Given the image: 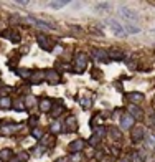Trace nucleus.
<instances>
[{"label": "nucleus", "mask_w": 155, "mask_h": 162, "mask_svg": "<svg viewBox=\"0 0 155 162\" xmlns=\"http://www.w3.org/2000/svg\"><path fill=\"white\" fill-rule=\"evenodd\" d=\"M86 65H87V56L84 53H78L76 61H74V71L83 73L84 70H86Z\"/></svg>", "instance_id": "obj_1"}, {"label": "nucleus", "mask_w": 155, "mask_h": 162, "mask_svg": "<svg viewBox=\"0 0 155 162\" xmlns=\"http://www.w3.org/2000/svg\"><path fill=\"white\" fill-rule=\"evenodd\" d=\"M107 25L111 27V30L114 31L117 37H125V28L121 25V23H117L115 20H112V18H109L107 20Z\"/></svg>", "instance_id": "obj_2"}, {"label": "nucleus", "mask_w": 155, "mask_h": 162, "mask_svg": "<svg viewBox=\"0 0 155 162\" xmlns=\"http://www.w3.org/2000/svg\"><path fill=\"white\" fill-rule=\"evenodd\" d=\"M121 13L125 17V18L129 20V22H139V15H137L134 10H130V8H127V7H122L121 8Z\"/></svg>", "instance_id": "obj_3"}, {"label": "nucleus", "mask_w": 155, "mask_h": 162, "mask_svg": "<svg viewBox=\"0 0 155 162\" xmlns=\"http://www.w3.org/2000/svg\"><path fill=\"white\" fill-rule=\"evenodd\" d=\"M91 55H93L94 58L101 60V61H107V60H109V53H107V51H104V50H101V48H94Z\"/></svg>", "instance_id": "obj_4"}, {"label": "nucleus", "mask_w": 155, "mask_h": 162, "mask_svg": "<svg viewBox=\"0 0 155 162\" xmlns=\"http://www.w3.org/2000/svg\"><path fill=\"white\" fill-rule=\"evenodd\" d=\"M104 132H106V131H104L103 126L96 128V134L91 137V144H93V146H97V144H99V139H101V137H104Z\"/></svg>", "instance_id": "obj_5"}, {"label": "nucleus", "mask_w": 155, "mask_h": 162, "mask_svg": "<svg viewBox=\"0 0 155 162\" xmlns=\"http://www.w3.org/2000/svg\"><path fill=\"white\" fill-rule=\"evenodd\" d=\"M28 20H30V22H33L36 27L45 28V30H50V28H55V25H53V23H45V22H41V20L35 18V17H28Z\"/></svg>", "instance_id": "obj_6"}, {"label": "nucleus", "mask_w": 155, "mask_h": 162, "mask_svg": "<svg viewBox=\"0 0 155 162\" xmlns=\"http://www.w3.org/2000/svg\"><path fill=\"white\" fill-rule=\"evenodd\" d=\"M36 41L40 43V47L43 48V50H46V51L51 50L50 41H48V37H45V35H38V37H36Z\"/></svg>", "instance_id": "obj_7"}, {"label": "nucleus", "mask_w": 155, "mask_h": 162, "mask_svg": "<svg viewBox=\"0 0 155 162\" xmlns=\"http://www.w3.org/2000/svg\"><path fill=\"white\" fill-rule=\"evenodd\" d=\"M45 78H46L48 83H51V84H58L59 81H61V78L58 76V73H55V71H46Z\"/></svg>", "instance_id": "obj_8"}, {"label": "nucleus", "mask_w": 155, "mask_h": 162, "mask_svg": "<svg viewBox=\"0 0 155 162\" xmlns=\"http://www.w3.org/2000/svg\"><path fill=\"white\" fill-rule=\"evenodd\" d=\"M132 124H134V118L130 114H127V116H124V118H122V122H121V126L124 129H130L132 128Z\"/></svg>", "instance_id": "obj_9"}, {"label": "nucleus", "mask_w": 155, "mask_h": 162, "mask_svg": "<svg viewBox=\"0 0 155 162\" xmlns=\"http://www.w3.org/2000/svg\"><path fill=\"white\" fill-rule=\"evenodd\" d=\"M127 98L132 101L134 104H139V103H142V101H144V94L142 93H130Z\"/></svg>", "instance_id": "obj_10"}, {"label": "nucleus", "mask_w": 155, "mask_h": 162, "mask_svg": "<svg viewBox=\"0 0 155 162\" xmlns=\"http://www.w3.org/2000/svg\"><path fill=\"white\" fill-rule=\"evenodd\" d=\"M130 134H132V139L135 141H140L144 137V128H135V129H132V132H130Z\"/></svg>", "instance_id": "obj_11"}, {"label": "nucleus", "mask_w": 155, "mask_h": 162, "mask_svg": "<svg viewBox=\"0 0 155 162\" xmlns=\"http://www.w3.org/2000/svg\"><path fill=\"white\" fill-rule=\"evenodd\" d=\"M63 109H65V106H63L61 103H56V106H51L50 112H51V116H55V118H58V116L63 112Z\"/></svg>", "instance_id": "obj_12"}, {"label": "nucleus", "mask_w": 155, "mask_h": 162, "mask_svg": "<svg viewBox=\"0 0 155 162\" xmlns=\"http://www.w3.org/2000/svg\"><path fill=\"white\" fill-rule=\"evenodd\" d=\"M84 147V142L83 141H74V142L69 144V151H79Z\"/></svg>", "instance_id": "obj_13"}, {"label": "nucleus", "mask_w": 155, "mask_h": 162, "mask_svg": "<svg viewBox=\"0 0 155 162\" xmlns=\"http://www.w3.org/2000/svg\"><path fill=\"white\" fill-rule=\"evenodd\" d=\"M30 78H31V83H41L43 81V78H45V75L41 71H38V73H35L33 76L30 75Z\"/></svg>", "instance_id": "obj_14"}, {"label": "nucleus", "mask_w": 155, "mask_h": 162, "mask_svg": "<svg viewBox=\"0 0 155 162\" xmlns=\"http://www.w3.org/2000/svg\"><path fill=\"white\" fill-rule=\"evenodd\" d=\"M129 111L132 112V118H140V114H142V111H140V109L137 108L135 104H132V106H129Z\"/></svg>", "instance_id": "obj_15"}, {"label": "nucleus", "mask_w": 155, "mask_h": 162, "mask_svg": "<svg viewBox=\"0 0 155 162\" xmlns=\"http://www.w3.org/2000/svg\"><path fill=\"white\" fill-rule=\"evenodd\" d=\"M122 56H124V55H122V51H115V50H111V51H109V60H121L122 58Z\"/></svg>", "instance_id": "obj_16"}, {"label": "nucleus", "mask_w": 155, "mask_h": 162, "mask_svg": "<svg viewBox=\"0 0 155 162\" xmlns=\"http://www.w3.org/2000/svg\"><path fill=\"white\" fill-rule=\"evenodd\" d=\"M0 159L2 160H10L12 159V152H10L8 149H3L2 152H0Z\"/></svg>", "instance_id": "obj_17"}, {"label": "nucleus", "mask_w": 155, "mask_h": 162, "mask_svg": "<svg viewBox=\"0 0 155 162\" xmlns=\"http://www.w3.org/2000/svg\"><path fill=\"white\" fill-rule=\"evenodd\" d=\"M66 124L69 126V129H68V131H74V129H76V119L71 116V118H68V119H66Z\"/></svg>", "instance_id": "obj_18"}, {"label": "nucleus", "mask_w": 155, "mask_h": 162, "mask_svg": "<svg viewBox=\"0 0 155 162\" xmlns=\"http://www.w3.org/2000/svg\"><path fill=\"white\" fill-rule=\"evenodd\" d=\"M51 106H53L51 101H48V99H43V101L40 103V108L43 109V111H48V109H51Z\"/></svg>", "instance_id": "obj_19"}, {"label": "nucleus", "mask_w": 155, "mask_h": 162, "mask_svg": "<svg viewBox=\"0 0 155 162\" xmlns=\"http://www.w3.org/2000/svg\"><path fill=\"white\" fill-rule=\"evenodd\" d=\"M10 106H12V101L8 98H2L0 99V108H10Z\"/></svg>", "instance_id": "obj_20"}, {"label": "nucleus", "mask_w": 155, "mask_h": 162, "mask_svg": "<svg viewBox=\"0 0 155 162\" xmlns=\"http://www.w3.org/2000/svg\"><path fill=\"white\" fill-rule=\"evenodd\" d=\"M125 31H130V33H137V31H140V28L130 25V23H125Z\"/></svg>", "instance_id": "obj_21"}, {"label": "nucleus", "mask_w": 155, "mask_h": 162, "mask_svg": "<svg viewBox=\"0 0 155 162\" xmlns=\"http://www.w3.org/2000/svg\"><path fill=\"white\" fill-rule=\"evenodd\" d=\"M68 2H50V7H53V8H59V7H65Z\"/></svg>", "instance_id": "obj_22"}, {"label": "nucleus", "mask_w": 155, "mask_h": 162, "mask_svg": "<svg viewBox=\"0 0 155 162\" xmlns=\"http://www.w3.org/2000/svg\"><path fill=\"white\" fill-rule=\"evenodd\" d=\"M12 35H13V37H10V40H12L13 43H18V41L22 40V38H20V35H18V33H12Z\"/></svg>", "instance_id": "obj_23"}, {"label": "nucleus", "mask_w": 155, "mask_h": 162, "mask_svg": "<svg viewBox=\"0 0 155 162\" xmlns=\"http://www.w3.org/2000/svg\"><path fill=\"white\" fill-rule=\"evenodd\" d=\"M147 146L155 147V137H147Z\"/></svg>", "instance_id": "obj_24"}, {"label": "nucleus", "mask_w": 155, "mask_h": 162, "mask_svg": "<svg viewBox=\"0 0 155 162\" xmlns=\"http://www.w3.org/2000/svg\"><path fill=\"white\" fill-rule=\"evenodd\" d=\"M35 104V98L33 96H28L27 98V106H33Z\"/></svg>", "instance_id": "obj_25"}, {"label": "nucleus", "mask_w": 155, "mask_h": 162, "mask_svg": "<svg viewBox=\"0 0 155 162\" xmlns=\"http://www.w3.org/2000/svg\"><path fill=\"white\" fill-rule=\"evenodd\" d=\"M13 108L15 109H23V104L20 103V101H15V103H13Z\"/></svg>", "instance_id": "obj_26"}, {"label": "nucleus", "mask_w": 155, "mask_h": 162, "mask_svg": "<svg viewBox=\"0 0 155 162\" xmlns=\"http://www.w3.org/2000/svg\"><path fill=\"white\" fill-rule=\"evenodd\" d=\"M41 134H43V132H41L40 129H33V136L35 137H41Z\"/></svg>", "instance_id": "obj_27"}, {"label": "nucleus", "mask_w": 155, "mask_h": 162, "mask_svg": "<svg viewBox=\"0 0 155 162\" xmlns=\"http://www.w3.org/2000/svg\"><path fill=\"white\" fill-rule=\"evenodd\" d=\"M51 129H53V132H58L59 131V124H58V122H55V124L51 126Z\"/></svg>", "instance_id": "obj_28"}, {"label": "nucleus", "mask_w": 155, "mask_h": 162, "mask_svg": "<svg viewBox=\"0 0 155 162\" xmlns=\"http://www.w3.org/2000/svg\"><path fill=\"white\" fill-rule=\"evenodd\" d=\"M112 137H114V139L117 137V139H119V137H121V132H119V131H115V129H112Z\"/></svg>", "instance_id": "obj_29"}, {"label": "nucleus", "mask_w": 155, "mask_h": 162, "mask_svg": "<svg viewBox=\"0 0 155 162\" xmlns=\"http://www.w3.org/2000/svg\"><path fill=\"white\" fill-rule=\"evenodd\" d=\"M18 159H20V160H27V159H28V156H27V152H22V156H20V157H18Z\"/></svg>", "instance_id": "obj_30"}, {"label": "nucleus", "mask_w": 155, "mask_h": 162, "mask_svg": "<svg viewBox=\"0 0 155 162\" xmlns=\"http://www.w3.org/2000/svg\"><path fill=\"white\" fill-rule=\"evenodd\" d=\"M36 121H38V116H33V118L30 119V124L33 126V124H35V122H36Z\"/></svg>", "instance_id": "obj_31"}, {"label": "nucleus", "mask_w": 155, "mask_h": 162, "mask_svg": "<svg viewBox=\"0 0 155 162\" xmlns=\"http://www.w3.org/2000/svg\"><path fill=\"white\" fill-rule=\"evenodd\" d=\"M152 126H153V129H155V116H153V119H152Z\"/></svg>", "instance_id": "obj_32"}, {"label": "nucleus", "mask_w": 155, "mask_h": 162, "mask_svg": "<svg viewBox=\"0 0 155 162\" xmlns=\"http://www.w3.org/2000/svg\"><path fill=\"white\" fill-rule=\"evenodd\" d=\"M122 162H130V159H129V157H127V159H124V160H122Z\"/></svg>", "instance_id": "obj_33"}, {"label": "nucleus", "mask_w": 155, "mask_h": 162, "mask_svg": "<svg viewBox=\"0 0 155 162\" xmlns=\"http://www.w3.org/2000/svg\"><path fill=\"white\" fill-rule=\"evenodd\" d=\"M13 162H17V160H13Z\"/></svg>", "instance_id": "obj_34"}, {"label": "nucleus", "mask_w": 155, "mask_h": 162, "mask_svg": "<svg viewBox=\"0 0 155 162\" xmlns=\"http://www.w3.org/2000/svg\"><path fill=\"white\" fill-rule=\"evenodd\" d=\"M153 33H155V30H153Z\"/></svg>", "instance_id": "obj_35"}]
</instances>
